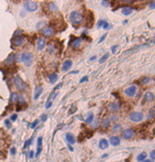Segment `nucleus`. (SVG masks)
<instances>
[{
  "mask_svg": "<svg viewBox=\"0 0 155 162\" xmlns=\"http://www.w3.org/2000/svg\"><path fill=\"white\" fill-rule=\"evenodd\" d=\"M18 62L20 63H23L27 67L31 66L32 62H33V56H32V54L30 52H23L21 54H18V56H16Z\"/></svg>",
  "mask_w": 155,
  "mask_h": 162,
  "instance_id": "1",
  "label": "nucleus"
},
{
  "mask_svg": "<svg viewBox=\"0 0 155 162\" xmlns=\"http://www.w3.org/2000/svg\"><path fill=\"white\" fill-rule=\"evenodd\" d=\"M70 21L74 27H79L83 21V16L79 11H72L70 13Z\"/></svg>",
  "mask_w": 155,
  "mask_h": 162,
  "instance_id": "2",
  "label": "nucleus"
},
{
  "mask_svg": "<svg viewBox=\"0 0 155 162\" xmlns=\"http://www.w3.org/2000/svg\"><path fill=\"white\" fill-rule=\"evenodd\" d=\"M12 83H13V85H15L16 88H17L18 90H20V92H26L27 88H28L27 84L22 81V78H21L19 75H16L15 77L12 78Z\"/></svg>",
  "mask_w": 155,
  "mask_h": 162,
  "instance_id": "3",
  "label": "nucleus"
},
{
  "mask_svg": "<svg viewBox=\"0 0 155 162\" xmlns=\"http://www.w3.org/2000/svg\"><path fill=\"white\" fill-rule=\"evenodd\" d=\"M129 118H130L131 121H133V122H140L144 119V115L141 112H133V113L130 114Z\"/></svg>",
  "mask_w": 155,
  "mask_h": 162,
  "instance_id": "4",
  "label": "nucleus"
},
{
  "mask_svg": "<svg viewBox=\"0 0 155 162\" xmlns=\"http://www.w3.org/2000/svg\"><path fill=\"white\" fill-rule=\"evenodd\" d=\"M12 45L15 46V48H19V46H22L26 42V36L23 35H19V36H13L12 39Z\"/></svg>",
  "mask_w": 155,
  "mask_h": 162,
  "instance_id": "5",
  "label": "nucleus"
},
{
  "mask_svg": "<svg viewBox=\"0 0 155 162\" xmlns=\"http://www.w3.org/2000/svg\"><path fill=\"white\" fill-rule=\"evenodd\" d=\"M38 8H39V6H38V3H37V2L27 1L25 3V9H26L28 12H35V11L38 10Z\"/></svg>",
  "mask_w": 155,
  "mask_h": 162,
  "instance_id": "6",
  "label": "nucleus"
},
{
  "mask_svg": "<svg viewBox=\"0 0 155 162\" xmlns=\"http://www.w3.org/2000/svg\"><path fill=\"white\" fill-rule=\"evenodd\" d=\"M136 93H137V87L135 85H131L128 87V88H125V90H124V94L128 97H130V98L134 97L136 95Z\"/></svg>",
  "mask_w": 155,
  "mask_h": 162,
  "instance_id": "7",
  "label": "nucleus"
},
{
  "mask_svg": "<svg viewBox=\"0 0 155 162\" xmlns=\"http://www.w3.org/2000/svg\"><path fill=\"white\" fill-rule=\"evenodd\" d=\"M42 34H43V36H45V38H51L53 34H54V29L52 27H44L43 29L41 30Z\"/></svg>",
  "mask_w": 155,
  "mask_h": 162,
  "instance_id": "8",
  "label": "nucleus"
},
{
  "mask_svg": "<svg viewBox=\"0 0 155 162\" xmlns=\"http://www.w3.org/2000/svg\"><path fill=\"white\" fill-rule=\"evenodd\" d=\"M133 136H134V130L132 128H126V129H124V130L122 131V138L126 139V140L133 138Z\"/></svg>",
  "mask_w": 155,
  "mask_h": 162,
  "instance_id": "9",
  "label": "nucleus"
},
{
  "mask_svg": "<svg viewBox=\"0 0 155 162\" xmlns=\"http://www.w3.org/2000/svg\"><path fill=\"white\" fill-rule=\"evenodd\" d=\"M120 143H121V139H120V137H117V136H112L110 138V140H109V145L113 146V147H117Z\"/></svg>",
  "mask_w": 155,
  "mask_h": 162,
  "instance_id": "10",
  "label": "nucleus"
},
{
  "mask_svg": "<svg viewBox=\"0 0 155 162\" xmlns=\"http://www.w3.org/2000/svg\"><path fill=\"white\" fill-rule=\"evenodd\" d=\"M45 44H47V41H45L44 38H38V40H37V49H38L39 51L43 50Z\"/></svg>",
  "mask_w": 155,
  "mask_h": 162,
  "instance_id": "11",
  "label": "nucleus"
},
{
  "mask_svg": "<svg viewBox=\"0 0 155 162\" xmlns=\"http://www.w3.org/2000/svg\"><path fill=\"white\" fill-rule=\"evenodd\" d=\"M154 94L152 92H146L144 94V97H143V99H144V103H151V101L154 100Z\"/></svg>",
  "mask_w": 155,
  "mask_h": 162,
  "instance_id": "12",
  "label": "nucleus"
},
{
  "mask_svg": "<svg viewBox=\"0 0 155 162\" xmlns=\"http://www.w3.org/2000/svg\"><path fill=\"white\" fill-rule=\"evenodd\" d=\"M107 108H109V110L111 113H116V112H119V110H120L121 106L117 103H110L109 106H107Z\"/></svg>",
  "mask_w": 155,
  "mask_h": 162,
  "instance_id": "13",
  "label": "nucleus"
},
{
  "mask_svg": "<svg viewBox=\"0 0 155 162\" xmlns=\"http://www.w3.org/2000/svg\"><path fill=\"white\" fill-rule=\"evenodd\" d=\"M71 66H72V61H71V60H65V61L63 62V64H62L61 69H62L63 72H67V71H69V69L71 68Z\"/></svg>",
  "mask_w": 155,
  "mask_h": 162,
  "instance_id": "14",
  "label": "nucleus"
},
{
  "mask_svg": "<svg viewBox=\"0 0 155 162\" xmlns=\"http://www.w3.org/2000/svg\"><path fill=\"white\" fill-rule=\"evenodd\" d=\"M81 43H82V38H76L71 42L72 49H79L80 46H81Z\"/></svg>",
  "mask_w": 155,
  "mask_h": 162,
  "instance_id": "15",
  "label": "nucleus"
},
{
  "mask_svg": "<svg viewBox=\"0 0 155 162\" xmlns=\"http://www.w3.org/2000/svg\"><path fill=\"white\" fill-rule=\"evenodd\" d=\"M65 140H67V142H68V145H74L76 143V138H74V136L72 135V133H70V132H68L67 135H65Z\"/></svg>",
  "mask_w": 155,
  "mask_h": 162,
  "instance_id": "16",
  "label": "nucleus"
},
{
  "mask_svg": "<svg viewBox=\"0 0 155 162\" xmlns=\"http://www.w3.org/2000/svg\"><path fill=\"white\" fill-rule=\"evenodd\" d=\"M107 147H109V141H107L106 139L103 138L99 141V148H100V149L105 150V149H107Z\"/></svg>",
  "mask_w": 155,
  "mask_h": 162,
  "instance_id": "17",
  "label": "nucleus"
},
{
  "mask_svg": "<svg viewBox=\"0 0 155 162\" xmlns=\"http://www.w3.org/2000/svg\"><path fill=\"white\" fill-rule=\"evenodd\" d=\"M15 61H16V55L15 54H10L8 56V59L4 61V64H6V65H10V64L15 63Z\"/></svg>",
  "mask_w": 155,
  "mask_h": 162,
  "instance_id": "18",
  "label": "nucleus"
},
{
  "mask_svg": "<svg viewBox=\"0 0 155 162\" xmlns=\"http://www.w3.org/2000/svg\"><path fill=\"white\" fill-rule=\"evenodd\" d=\"M42 90H43V88H42V86H38L36 88V92H35V96H33V99L37 100L40 97V95L42 94Z\"/></svg>",
  "mask_w": 155,
  "mask_h": 162,
  "instance_id": "19",
  "label": "nucleus"
},
{
  "mask_svg": "<svg viewBox=\"0 0 155 162\" xmlns=\"http://www.w3.org/2000/svg\"><path fill=\"white\" fill-rule=\"evenodd\" d=\"M48 78H49V82L51 83V84H54V83L58 81V74L57 73H51L48 76Z\"/></svg>",
  "mask_w": 155,
  "mask_h": 162,
  "instance_id": "20",
  "label": "nucleus"
},
{
  "mask_svg": "<svg viewBox=\"0 0 155 162\" xmlns=\"http://www.w3.org/2000/svg\"><path fill=\"white\" fill-rule=\"evenodd\" d=\"M93 120H94V114L91 113V112H90V113H88L87 118H85V122H87L88 125H91Z\"/></svg>",
  "mask_w": 155,
  "mask_h": 162,
  "instance_id": "21",
  "label": "nucleus"
},
{
  "mask_svg": "<svg viewBox=\"0 0 155 162\" xmlns=\"http://www.w3.org/2000/svg\"><path fill=\"white\" fill-rule=\"evenodd\" d=\"M121 12H122V15H123V16H130L131 13L133 12V9L129 8V7H124V8H122Z\"/></svg>",
  "mask_w": 155,
  "mask_h": 162,
  "instance_id": "22",
  "label": "nucleus"
},
{
  "mask_svg": "<svg viewBox=\"0 0 155 162\" xmlns=\"http://www.w3.org/2000/svg\"><path fill=\"white\" fill-rule=\"evenodd\" d=\"M110 124H111V121H110V119H109V118H103L101 126H102L103 129H107V128L110 127Z\"/></svg>",
  "mask_w": 155,
  "mask_h": 162,
  "instance_id": "23",
  "label": "nucleus"
},
{
  "mask_svg": "<svg viewBox=\"0 0 155 162\" xmlns=\"http://www.w3.org/2000/svg\"><path fill=\"white\" fill-rule=\"evenodd\" d=\"M48 9H49L51 12H53V13L58 12V7H57V4H55L54 2H50L48 4Z\"/></svg>",
  "mask_w": 155,
  "mask_h": 162,
  "instance_id": "24",
  "label": "nucleus"
},
{
  "mask_svg": "<svg viewBox=\"0 0 155 162\" xmlns=\"http://www.w3.org/2000/svg\"><path fill=\"white\" fill-rule=\"evenodd\" d=\"M146 157H147L146 152H141V153L137 155V158H136V160H137L139 162H142V161H144L145 159H146Z\"/></svg>",
  "mask_w": 155,
  "mask_h": 162,
  "instance_id": "25",
  "label": "nucleus"
},
{
  "mask_svg": "<svg viewBox=\"0 0 155 162\" xmlns=\"http://www.w3.org/2000/svg\"><path fill=\"white\" fill-rule=\"evenodd\" d=\"M17 101L19 103V105H20V106H22V105H25V104H26V99H25V97H23L21 94H18V99H17Z\"/></svg>",
  "mask_w": 155,
  "mask_h": 162,
  "instance_id": "26",
  "label": "nucleus"
},
{
  "mask_svg": "<svg viewBox=\"0 0 155 162\" xmlns=\"http://www.w3.org/2000/svg\"><path fill=\"white\" fill-rule=\"evenodd\" d=\"M18 99V94L17 93H11V95H10V101L11 103H16Z\"/></svg>",
  "mask_w": 155,
  "mask_h": 162,
  "instance_id": "27",
  "label": "nucleus"
},
{
  "mask_svg": "<svg viewBox=\"0 0 155 162\" xmlns=\"http://www.w3.org/2000/svg\"><path fill=\"white\" fill-rule=\"evenodd\" d=\"M45 27V21H40L38 24L36 25V28H37V30H42L43 28Z\"/></svg>",
  "mask_w": 155,
  "mask_h": 162,
  "instance_id": "28",
  "label": "nucleus"
},
{
  "mask_svg": "<svg viewBox=\"0 0 155 162\" xmlns=\"http://www.w3.org/2000/svg\"><path fill=\"white\" fill-rule=\"evenodd\" d=\"M48 53L50 54H54L55 53V46L53 44H50L49 48H48Z\"/></svg>",
  "mask_w": 155,
  "mask_h": 162,
  "instance_id": "29",
  "label": "nucleus"
},
{
  "mask_svg": "<svg viewBox=\"0 0 155 162\" xmlns=\"http://www.w3.org/2000/svg\"><path fill=\"white\" fill-rule=\"evenodd\" d=\"M112 130H113V132L120 131V130H122V126H121V125H119V124H116V125H114V126H113Z\"/></svg>",
  "mask_w": 155,
  "mask_h": 162,
  "instance_id": "30",
  "label": "nucleus"
},
{
  "mask_svg": "<svg viewBox=\"0 0 155 162\" xmlns=\"http://www.w3.org/2000/svg\"><path fill=\"white\" fill-rule=\"evenodd\" d=\"M39 121H40L39 119H36L35 121H33V122H32V124L30 125V128H31V129H36V128H37V126H38V125H39Z\"/></svg>",
  "mask_w": 155,
  "mask_h": 162,
  "instance_id": "31",
  "label": "nucleus"
},
{
  "mask_svg": "<svg viewBox=\"0 0 155 162\" xmlns=\"http://www.w3.org/2000/svg\"><path fill=\"white\" fill-rule=\"evenodd\" d=\"M32 140H33V137H31V138L29 139V140H27V141L25 142V146H23V148H25V149H27V148H28V146H30V145H31Z\"/></svg>",
  "mask_w": 155,
  "mask_h": 162,
  "instance_id": "32",
  "label": "nucleus"
},
{
  "mask_svg": "<svg viewBox=\"0 0 155 162\" xmlns=\"http://www.w3.org/2000/svg\"><path fill=\"white\" fill-rule=\"evenodd\" d=\"M109 59V53H105L104 55H103V56L100 59V63H103V62H105L106 60Z\"/></svg>",
  "mask_w": 155,
  "mask_h": 162,
  "instance_id": "33",
  "label": "nucleus"
},
{
  "mask_svg": "<svg viewBox=\"0 0 155 162\" xmlns=\"http://www.w3.org/2000/svg\"><path fill=\"white\" fill-rule=\"evenodd\" d=\"M37 148H42V137H38V140H37Z\"/></svg>",
  "mask_w": 155,
  "mask_h": 162,
  "instance_id": "34",
  "label": "nucleus"
},
{
  "mask_svg": "<svg viewBox=\"0 0 155 162\" xmlns=\"http://www.w3.org/2000/svg\"><path fill=\"white\" fill-rule=\"evenodd\" d=\"M148 82H150V77H143L142 80H141V83H142L143 85L148 84Z\"/></svg>",
  "mask_w": 155,
  "mask_h": 162,
  "instance_id": "35",
  "label": "nucleus"
},
{
  "mask_svg": "<svg viewBox=\"0 0 155 162\" xmlns=\"http://www.w3.org/2000/svg\"><path fill=\"white\" fill-rule=\"evenodd\" d=\"M4 126H6V128H11V121L9 119H6L4 120Z\"/></svg>",
  "mask_w": 155,
  "mask_h": 162,
  "instance_id": "36",
  "label": "nucleus"
},
{
  "mask_svg": "<svg viewBox=\"0 0 155 162\" xmlns=\"http://www.w3.org/2000/svg\"><path fill=\"white\" fill-rule=\"evenodd\" d=\"M102 28H103V29H105V30H107V29H110V28H111V25L109 24V22H106V21L104 20V23H103Z\"/></svg>",
  "mask_w": 155,
  "mask_h": 162,
  "instance_id": "37",
  "label": "nucleus"
},
{
  "mask_svg": "<svg viewBox=\"0 0 155 162\" xmlns=\"http://www.w3.org/2000/svg\"><path fill=\"white\" fill-rule=\"evenodd\" d=\"M91 125H92V128H97V127H99V120H97V119H95V121L93 120Z\"/></svg>",
  "mask_w": 155,
  "mask_h": 162,
  "instance_id": "38",
  "label": "nucleus"
},
{
  "mask_svg": "<svg viewBox=\"0 0 155 162\" xmlns=\"http://www.w3.org/2000/svg\"><path fill=\"white\" fill-rule=\"evenodd\" d=\"M17 118H18L17 114H13V115H11V116H10V119H9V120H10V121L12 122V121H16V120H17Z\"/></svg>",
  "mask_w": 155,
  "mask_h": 162,
  "instance_id": "39",
  "label": "nucleus"
},
{
  "mask_svg": "<svg viewBox=\"0 0 155 162\" xmlns=\"http://www.w3.org/2000/svg\"><path fill=\"white\" fill-rule=\"evenodd\" d=\"M150 159H151V160H155V149L150 152Z\"/></svg>",
  "mask_w": 155,
  "mask_h": 162,
  "instance_id": "40",
  "label": "nucleus"
},
{
  "mask_svg": "<svg viewBox=\"0 0 155 162\" xmlns=\"http://www.w3.org/2000/svg\"><path fill=\"white\" fill-rule=\"evenodd\" d=\"M148 7H150V9H154L155 8V0H151V1H150Z\"/></svg>",
  "mask_w": 155,
  "mask_h": 162,
  "instance_id": "41",
  "label": "nucleus"
},
{
  "mask_svg": "<svg viewBox=\"0 0 155 162\" xmlns=\"http://www.w3.org/2000/svg\"><path fill=\"white\" fill-rule=\"evenodd\" d=\"M47 119H48V115H47V114H42V115H41V118H40L39 120H42V121H45Z\"/></svg>",
  "mask_w": 155,
  "mask_h": 162,
  "instance_id": "42",
  "label": "nucleus"
},
{
  "mask_svg": "<svg viewBox=\"0 0 155 162\" xmlns=\"http://www.w3.org/2000/svg\"><path fill=\"white\" fill-rule=\"evenodd\" d=\"M16 152H17L16 147H11V149H10V153H11V155H15V154H16Z\"/></svg>",
  "mask_w": 155,
  "mask_h": 162,
  "instance_id": "43",
  "label": "nucleus"
},
{
  "mask_svg": "<svg viewBox=\"0 0 155 162\" xmlns=\"http://www.w3.org/2000/svg\"><path fill=\"white\" fill-rule=\"evenodd\" d=\"M19 35H22V30H17L15 32V34H13V36H19Z\"/></svg>",
  "mask_w": 155,
  "mask_h": 162,
  "instance_id": "44",
  "label": "nucleus"
},
{
  "mask_svg": "<svg viewBox=\"0 0 155 162\" xmlns=\"http://www.w3.org/2000/svg\"><path fill=\"white\" fill-rule=\"evenodd\" d=\"M109 119H110V121H116V120H117V117H116L115 115H112Z\"/></svg>",
  "mask_w": 155,
  "mask_h": 162,
  "instance_id": "45",
  "label": "nucleus"
},
{
  "mask_svg": "<svg viewBox=\"0 0 155 162\" xmlns=\"http://www.w3.org/2000/svg\"><path fill=\"white\" fill-rule=\"evenodd\" d=\"M88 80H89V77H88V76H84V77H82L81 80H80V83H84V82H88Z\"/></svg>",
  "mask_w": 155,
  "mask_h": 162,
  "instance_id": "46",
  "label": "nucleus"
},
{
  "mask_svg": "<svg viewBox=\"0 0 155 162\" xmlns=\"http://www.w3.org/2000/svg\"><path fill=\"white\" fill-rule=\"evenodd\" d=\"M116 49H117V45H113V46L111 48V52H112V53H115Z\"/></svg>",
  "mask_w": 155,
  "mask_h": 162,
  "instance_id": "47",
  "label": "nucleus"
},
{
  "mask_svg": "<svg viewBox=\"0 0 155 162\" xmlns=\"http://www.w3.org/2000/svg\"><path fill=\"white\" fill-rule=\"evenodd\" d=\"M103 23H104V20H100L97 22V28H101L103 25Z\"/></svg>",
  "mask_w": 155,
  "mask_h": 162,
  "instance_id": "48",
  "label": "nucleus"
},
{
  "mask_svg": "<svg viewBox=\"0 0 155 162\" xmlns=\"http://www.w3.org/2000/svg\"><path fill=\"white\" fill-rule=\"evenodd\" d=\"M102 4L104 7H107V6H109V2H107V0H102Z\"/></svg>",
  "mask_w": 155,
  "mask_h": 162,
  "instance_id": "49",
  "label": "nucleus"
},
{
  "mask_svg": "<svg viewBox=\"0 0 155 162\" xmlns=\"http://www.w3.org/2000/svg\"><path fill=\"white\" fill-rule=\"evenodd\" d=\"M33 157H35V152H33V151H29V158L32 159Z\"/></svg>",
  "mask_w": 155,
  "mask_h": 162,
  "instance_id": "50",
  "label": "nucleus"
},
{
  "mask_svg": "<svg viewBox=\"0 0 155 162\" xmlns=\"http://www.w3.org/2000/svg\"><path fill=\"white\" fill-rule=\"evenodd\" d=\"M106 38V34H104V35H102L101 36V39H100V41H99V43H101V42H103V40H104Z\"/></svg>",
  "mask_w": 155,
  "mask_h": 162,
  "instance_id": "51",
  "label": "nucleus"
},
{
  "mask_svg": "<svg viewBox=\"0 0 155 162\" xmlns=\"http://www.w3.org/2000/svg\"><path fill=\"white\" fill-rule=\"evenodd\" d=\"M76 110H77V108H76V107H72V109H71V110H70V112H69V114L71 115V114H73L74 112H76Z\"/></svg>",
  "mask_w": 155,
  "mask_h": 162,
  "instance_id": "52",
  "label": "nucleus"
},
{
  "mask_svg": "<svg viewBox=\"0 0 155 162\" xmlns=\"http://www.w3.org/2000/svg\"><path fill=\"white\" fill-rule=\"evenodd\" d=\"M68 148H69V150H70V151H73V147H72L71 145H68Z\"/></svg>",
  "mask_w": 155,
  "mask_h": 162,
  "instance_id": "53",
  "label": "nucleus"
},
{
  "mask_svg": "<svg viewBox=\"0 0 155 162\" xmlns=\"http://www.w3.org/2000/svg\"><path fill=\"white\" fill-rule=\"evenodd\" d=\"M142 162H154L153 160H151V159H145L144 161H142Z\"/></svg>",
  "mask_w": 155,
  "mask_h": 162,
  "instance_id": "54",
  "label": "nucleus"
},
{
  "mask_svg": "<svg viewBox=\"0 0 155 162\" xmlns=\"http://www.w3.org/2000/svg\"><path fill=\"white\" fill-rule=\"evenodd\" d=\"M94 60H96V56H92V57L90 59V61H94Z\"/></svg>",
  "mask_w": 155,
  "mask_h": 162,
  "instance_id": "55",
  "label": "nucleus"
}]
</instances>
